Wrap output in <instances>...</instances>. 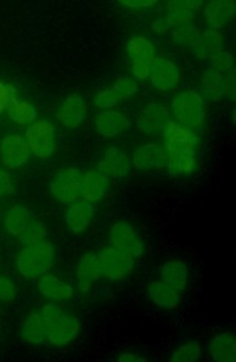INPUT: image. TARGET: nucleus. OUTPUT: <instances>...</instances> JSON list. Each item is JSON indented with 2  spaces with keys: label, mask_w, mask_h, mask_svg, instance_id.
Here are the masks:
<instances>
[{
  "label": "nucleus",
  "mask_w": 236,
  "mask_h": 362,
  "mask_svg": "<svg viewBox=\"0 0 236 362\" xmlns=\"http://www.w3.org/2000/svg\"><path fill=\"white\" fill-rule=\"evenodd\" d=\"M163 135V146L167 155L165 167L170 174L172 176L191 175L197 168L199 135L172 120L166 124Z\"/></svg>",
  "instance_id": "1"
},
{
  "label": "nucleus",
  "mask_w": 236,
  "mask_h": 362,
  "mask_svg": "<svg viewBox=\"0 0 236 362\" xmlns=\"http://www.w3.org/2000/svg\"><path fill=\"white\" fill-rule=\"evenodd\" d=\"M45 324L47 341L55 347H64L73 343L81 333V323L54 302L45 304L39 310Z\"/></svg>",
  "instance_id": "2"
},
{
  "label": "nucleus",
  "mask_w": 236,
  "mask_h": 362,
  "mask_svg": "<svg viewBox=\"0 0 236 362\" xmlns=\"http://www.w3.org/2000/svg\"><path fill=\"white\" fill-rule=\"evenodd\" d=\"M57 250L51 243L25 245L16 256V268L25 279H37L54 266Z\"/></svg>",
  "instance_id": "3"
},
{
  "label": "nucleus",
  "mask_w": 236,
  "mask_h": 362,
  "mask_svg": "<svg viewBox=\"0 0 236 362\" xmlns=\"http://www.w3.org/2000/svg\"><path fill=\"white\" fill-rule=\"evenodd\" d=\"M170 112L178 124L194 132L201 130L206 120L203 98L194 90L178 93L170 103Z\"/></svg>",
  "instance_id": "4"
},
{
  "label": "nucleus",
  "mask_w": 236,
  "mask_h": 362,
  "mask_svg": "<svg viewBox=\"0 0 236 362\" xmlns=\"http://www.w3.org/2000/svg\"><path fill=\"white\" fill-rule=\"evenodd\" d=\"M83 174L76 167H66L55 174L49 181V194L63 206H69L81 197Z\"/></svg>",
  "instance_id": "5"
},
{
  "label": "nucleus",
  "mask_w": 236,
  "mask_h": 362,
  "mask_svg": "<svg viewBox=\"0 0 236 362\" xmlns=\"http://www.w3.org/2000/svg\"><path fill=\"white\" fill-rule=\"evenodd\" d=\"M25 139L30 151L37 158H49L57 148L54 125L47 120H37L27 127Z\"/></svg>",
  "instance_id": "6"
},
{
  "label": "nucleus",
  "mask_w": 236,
  "mask_h": 362,
  "mask_svg": "<svg viewBox=\"0 0 236 362\" xmlns=\"http://www.w3.org/2000/svg\"><path fill=\"white\" fill-rule=\"evenodd\" d=\"M108 238L111 246L126 252L133 259L142 257L146 252V245L142 238L126 221L119 220L112 223L109 228Z\"/></svg>",
  "instance_id": "7"
},
{
  "label": "nucleus",
  "mask_w": 236,
  "mask_h": 362,
  "mask_svg": "<svg viewBox=\"0 0 236 362\" xmlns=\"http://www.w3.org/2000/svg\"><path fill=\"white\" fill-rule=\"evenodd\" d=\"M98 257L102 276L110 281L126 279L136 267V259L111 245L101 250Z\"/></svg>",
  "instance_id": "8"
},
{
  "label": "nucleus",
  "mask_w": 236,
  "mask_h": 362,
  "mask_svg": "<svg viewBox=\"0 0 236 362\" xmlns=\"http://www.w3.org/2000/svg\"><path fill=\"white\" fill-rule=\"evenodd\" d=\"M31 151L25 137L9 134L0 142V162L8 169L25 166L31 158Z\"/></svg>",
  "instance_id": "9"
},
{
  "label": "nucleus",
  "mask_w": 236,
  "mask_h": 362,
  "mask_svg": "<svg viewBox=\"0 0 236 362\" xmlns=\"http://www.w3.org/2000/svg\"><path fill=\"white\" fill-rule=\"evenodd\" d=\"M170 121V111L165 105L158 101H152L138 112L136 127L144 134H156L163 132Z\"/></svg>",
  "instance_id": "10"
},
{
  "label": "nucleus",
  "mask_w": 236,
  "mask_h": 362,
  "mask_svg": "<svg viewBox=\"0 0 236 362\" xmlns=\"http://www.w3.org/2000/svg\"><path fill=\"white\" fill-rule=\"evenodd\" d=\"M166 162L167 155L160 143H146L140 145L133 153L132 164L138 172L158 170L166 166Z\"/></svg>",
  "instance_id": "11"
},
{
  "label": "nucleus",
  "mask_w": 236,
  "mask_h": 362,
  "mask_svg": "<svg viewBox=\"0 0 236 362\" xmlns=\"http://www.w3.org/2000/svg\"><path fill=\"white\" fill-rule=\"evenodd\" d=\"M152 86L158 91L176 88L180 81V71L174 62L166 57H156L153 62L150 77Z\"/></svg>",
  "instance_id": "12"
},
{
  "label": "nucleus",
  "mask_w": 236,
  "mask_h": 362,
  "mask_svg": "<svg viewBox=\"0 0 236 362\" xmlns=\"http://www.w3.org/2000/svg\"><path fill=\"white\" fill-rule=\"evenodd\" d=\"M87 112L88 109L84 98L77 93H73L59 105L57 118L63 127L76 129L86 120Z\"/></svg>",
  "instance_id": "13"
},
{
  "label": "nucleus",
  "mask_w": 236,
  "mask_h": 362,
  "mask_svg": "<svg viewBox=\"0 0 236 362\" xmlns=\"http://www.w3.org/2000/svg\"><path fill=\"white\" fill-rule=\"evenodd\" d=\"M95 130L105 139H114L126 132L130 121L124 113L118 110H102L95 117Z\"/></svg>",
  "instance_id": "14"
},
{
  "label": "nucleus",
  "mask_w": 236,
  "mask_h": 362,
  "mask_svg": "<svg viewBox=\"0 0 236 362\" xmlns=\"http://www.w3.org/2000/svg\"><path fill=\"white\" fill-rule=\"evenodd\" d=\"M131 163L128 155L118 146L109 147L99 162V170L109 178L123 179L130 175Z\"/></svg>",
  "instance_id": "15"
},
{
  "label": "nucleus",
  "mask_w": 236,
  "mask_h": 362,
  "mask_svg": "<svg viewBox=\"0 0 236 362\" xmlns=\"http://www.w3.org/2000/svg\"><path fill=\"white\" fill-rule=\"evenodd\" d=\"M40 294L52 302L69 301L74 296V288L55 274H47L37 278Z\"/></svg>",
  "instance_id": "16"
},
{
  "label": "nucleus",
  "mask_w": 236,
  "mask_h": 362,
  "mask_svg": "<svg viewBox=\"0 0 236 362\" xmlns=\"http://www.w3.org/2000/svg\"><path fill=\"white\" fill-rule=\"evenodd\" d=\"M110 186V179L99 169H90L83 174L81 197L90 204H97L106 196Z\"/></svg>",
  "instance_id": "17"
},
{
  "label": "nucleus",
  "mask_w": 236,
  "mask_h": 362,
  "mask_svg": "<svg viewBox=\"0 0 236 362\" xmlns=\"http://www.w3.org/2000/svg\"><path fill=\"white\" fill-rule=\"evenodd\" d=\"M94 216V204L81 199L69 204L65 213V223L71 233L81 234L89 228Z\"/></svg>",
  "instance_id": "18"
},
{
  "label": "nucleus",
  "mask_w": 236,
  "mask_h": 362,
  "mask_svg": "<svg viewBox=\"0 0 236 362\" xmlns=\"http://www.w3.org/2000/svg\"><path fill=\"white\" fill-rule=\"evenodd\" d=\"M102 276L98 255L86 252L81 255L76 266V281L78 290L83 293L88 292L97 280Z\"/></svg>",
  "instance_id": "19"
},
{
  "label": "nucleus",
  "mask_w": 236,
  "mask_h": 362,
  "mask_svg": "<svg viewBox=\"0 0 236 362\" xmlns=\"http://www.w3.org/2000/svg\"><path fill=\"white\" fill-rule=\"evenodd\" d=\"M235 1L213 0L204 8V20L208 28L219 30L225 27L235 16Z\"/></svg>",
  "instance_id": "20"
},
{
  "label": "nucleus",
  "mask_w": 236,
  "mask_h": 362,
  "mask_svg": "<svg viewBox=\"0 0 236 362\" xmlns=\"http://www.w3.org/2000/svg\"><path fill=\"white\" fill-rule=\"evenodd\" d=\"M223 47L224 37L221 32L207 27L200 31L197 41L194 42L190 49L194 57L203 61L221 52Z\"/></svg>",
  "instance_id": "21"
},
{
  "label": "nucleus",
  "mask_w": 236,
  "mask_h": 362,
  "mask_svg": "<svg viewBox=\"0 0 236 362\" xmlns=\"http://www.w3.org/2000/svg\"><path fill=\"white\" fill-rule=\"evenodd\" d=\"M35 220L25 206H10L3 216V226L10 236L19 238L25 232L30 224Z\"/></svg>",
  "instance_id": "22"
},
{
  "label": "nucleus",
  "mask_w": 236,
  "mask_h": 362,
  "mask_svg": "<svg viewBox=\"0 0 236 362\" xmlns=\"http://www.w3.org/2000/svg\"><path fill=\"white\" fill-rule=\"evenodd\" d=\"M160 280L166 282L178 292L187 289L189 281V269L182 260L174 259L164 262L160 270Z\"/></svg>",
  "instance_id": "23"
},
{
  "label": "nucleus",
  "mask_w": 236,
  "mask_h": 362,
  "mask_svg": "<svg viewBox=\"0 0 236 362\" xmlns=\"http://www.w3.org/2000/svg\"><path fill=\"white\" fill-rule=\"evenodd\" d=\"M209 354L214 361L235 362V334L233 332L227 331L214 336L210 340Z\"/></svg>",
  "instance_id": "24"
},
{
  "label": "nucleus",
  "mask_w": 236,
  "mask_h": 362,
  "mask_svg": "<svg viewBox=\"0 0 236 362\" xmlns=\"http://www.w3.org/2000/svg\"><path fill=\"white\" fill-rule=\"evenodd\" d=\"M200 95L207 100L217 101L227 97V85L223 75L216 69L209 67L206 69L201 76Z\"/></svg>",
  "instance_id": "25"
},
{
  "label": "nucleus",
  "mask_w": 236,
  "mask_h": 362,
  "mask_svg": "<svg viewBox=\"0 0 236 362\" xmlns=\"http://www.w3.org/2000/svg\"><path fill=\"white\" fill-rule=\"evenodd\" d=\"M148 294L151 301L156 306L165 310L177 308L180 293L163 280H153L148 284Z\"/></svg>",
  "instance_id": "26"
},
{
  "label": "nucleus",
  "mask_w": 236,
  "mask_h": 362,
  "mask_svg": "<svg viewBox=\"0 0 236 362\" xmlns=\"http://www.w3.org/2000/svg\"><path fill=\"white\" fill-rule=\"evenodd\" d=\"M20 336L25 343L30 344V345H43L47 341L45 324H43L42 316L40 311L31 312L25 318L21 329H20Z\"/></svg>",
  "instance_id": "27"
},
{
  "label": "nucleus",
  "mask_w": 236,
  "mask_h": 362,
  "mask_svg": "<svg viewBox=\"0 0 236 362\" xmlns=\"http://www.w3.org/2000/svg\"><path fill=\"white\" fill-rule=\"evenodd\" d=\"M8 115L13 122L18 125L33 124L37 121V111L35 105L29 101L21 100L17 95L13 97L7 109Z\"/></svg>",
  "instance_id": "28"
},
{
  "label": "nucleus",
  "mask_w": 236,
  "mask_h": 362,
  "mask_svg": "<svg viewBox=\"0 0 236 362\" xmlns=\"http://www.w3.org/2000/svg\"><path fill=\"white\" fill-rule=\"evenodd\" d=\"M126 53L130 61L146 59V57H156L155 47L146 37H131L126 45Z\"/></svg>",
  "instance_id": "29"
},
{
  "label": "nucleus",
  "mask_w": 236,
  "mask_h": 362,
  "mask_svg": "<svg viewBox=\"0 0 236 362\" xmlns=\"http://www.w3.org/2000/svg\"><path fill=\"white\" fill-rule=\"evenodd\" d=\"M202 358V349L197 340L182 344L172 350L170 360L172 362H196Z\"/></svg>",
  "instance_id": "30"
},
{
  "label": "nucleus",
  "mask_w": 236,
  "mask_h": 362,
  "mask_svg": "<svg viewBox=\"0 0 236 362\" xmlns=\"http://www.w3.org/2000/svg\"><path fill=\"white\" fill-rule=\"evenodd\" d=\"M200 35V30L197 25L194 23L189 25H182V27L176 28L172 32V39L174 43L180 47H190L197 41Z\"/></svg>",
  "instance_id": "31"
},
{
  "label": "nucleus",
  "mask_w": 236,
  "mask_h": 362,
  "mask_svg": "<svg viewBox=\"0 0 236 362\" xmlns=\"http://www.w3.org/2000/svg\"><path fill=\"white\" fill-rule=\"evenodd\" d=\"M45 236H47V230L45 226H43L42 222H40L37 218H35L29 228L25 230L23 235L18 238L23 246L25 245L37 244V243L42 242L45 240Z\"/></svg>",
  "instance_id": "32"
},
{
  "label": "nucleus",
  "mask_w": 236,
  "mask_h": 362,
  "mask_svg": "<svg viewBox=\"0 0 236 362\" xmlns=\"http://www.w3.org/2000/svg\"><path fill=\"white\" fill-rule=\"evenodd\" d=\"M209 59L212 69L219 71L222 75H227L235 71V61L230 52L222 49L217 54L212 55Z\"/></svg>",
  "instance_id": "33"
},
{
  "label": "nucleus",
  "mask_w": 236,
  "mask_h": 362,
  "mask_svg": "<svg viewBox=\"0 0 236 362\" xmlns=\"http://www.w3.org/2000/svg\"><path fill=\"white\" fill-rule=\"evenodd\" d=\"M112 90L122 99L130 98L132 95H136L138 91V85L136 81L130 77L120 76L114 81L112 85Z\"/></svg>",
  "instance_id": "34"
},
{
  "label": "nucleus",
  "mask_w": 236,
  "mask_h": 362,
  "mask_svg": "<svg viewBox=\"0 0 236 362\" xmlns=\"http://www.w3.org/2000/svg\"><path fill=\"white\" fill-rule=\"evenodd\" d=\"M120 100V97L112 89H104L98 91L95 95L94 105L100 110H110L114 109Z\"/></svg>",
  "instance_id": "35"
},
{
  "label": "nucleus",
  "mask_w": 236,
  "mask_h": 362,
  "mask_svg": "<svg viewBox=\"0 0 236 362\" xmlns=\"http://www.w3.org/2000/svg\"><path fill=\"white\" fill-rule=\"evenodd\" d=\"M156 57H146V59H134L131 61V73L133 78L138 81H146L150 77L151 69L153 62Z\"/></svg>",
  "instance_id": "36"
},
{
  "label": "nucleus",
  "mask_w": 236,
  "mask_h": 362,
  "mask_svg": "<svg viewBox=\"0 0 236 362\" xmlns=\"http://www.w3.org/2000/svg\"><path fill=\"white\" fill-rule=\"evenodd\" d=\"M200 0H174L168 1L166 9L168 13H194L202 6Z\"/></svg>",
  "instance_id": "37"
},
{
  "label": "nucleus",
  "mask_w": 236,
  "mask_h": 362,
  "mask_svg": "<svg viewBox=\"0 0 236 362\" xmlns=\"http://www.w3.org/2000/svg\"><path fill=\"white\" fill-rule=\"evenodd\" d=\"M17 296V286L13 280L6 276H0V301L10 302Z\"/></svg>",
  "instance_id": "38"
},
{
  "label": "nucleus",
  "mask_w": 236,
  "mask_h": 362,
  "mask_svg": "<svg viewBox=\"0 0 236 362\" xmlns=\"http://www.w3.org/2000/svg\"><path fill=\"white\" fill-rule=\"evenodd\" d=\"M16 95H17V91L13 86L6 85L3 81H0V115L7 111L10 103Z\"/></svg>",
  "instance_id": "39"
},
{
  "label": "nucleus",
  "mask_w": 236,
  "mask_h": 362,
  "mask_svg": "<svg viewBox=\"0 0 236 362\" xmlns=\"http://www.w3.org/2000/svg\"><path fill=\"white\" fill-rule=\"evenodd\" d=\"M15 189V180L13 176L4 169H0V198L13 194Z\"/></svg>",
  "instance_id": "40"
},
{
  "label": "nucleus",
  "mask_w": 236,
  "mask_h": 362,
  "mask_svg": "<svg viewBox=\"0 0 236 362\" xmlns=\"http://www.w3.org/2000/svg\"><path fill=\"white\" fill-rule=\"evenodd\" d=\"M165 18L172 28H178L191 23L194 19V13H167Z\"/></svg>",
  "instance_id": "41"
},
{
  "label": "nucleus",
  "mask_w": 236,
  "mask_h": 362,
  "mask_svg": "<svg viewBox=\"0 0 236 362\" xmlns=\"http://www.w3.org/2000/svg\"><path fill=\"white\" fill-rule=\"evenodd\" d=\"M123 7L129 8V9H148V8L153 7L155 5L156 1L154 0H123L120 1Z\"/></svg>",
  "instance_id": "42"
},
{
  "label": "nucleus",
  "mask_w": 236,
  "mask_h": 362,
  "mask_svg": "<svg viewBox=\"0 0 236 362\" xmlns=\"http://www.w3.org/2000/svg\"><path fill=\"white\" fill-rule=\"evenodd\" d=\"M152 29L158 35H164L172 29V25H170L165 17L158 18L153 21Z\"/></svg>",
  "instance_id": "43"
},
{
  "label": "nucleus",
  "mask_w": 236,
  "mask_h": 362,
  "mask_svg": "<svg viewBox=\"0 0 236 362\" xmlns=\"http://www.w3.org/2000/svg\"><path fill=\"white\" fill-rule=\"evenodd\" d=\"M119 362H146L148 361L146 358L138 354L133 353V351H126V353L121 354L118 357Z\"/></svg>",
  "instance_id": "44"
}]
</instances>
